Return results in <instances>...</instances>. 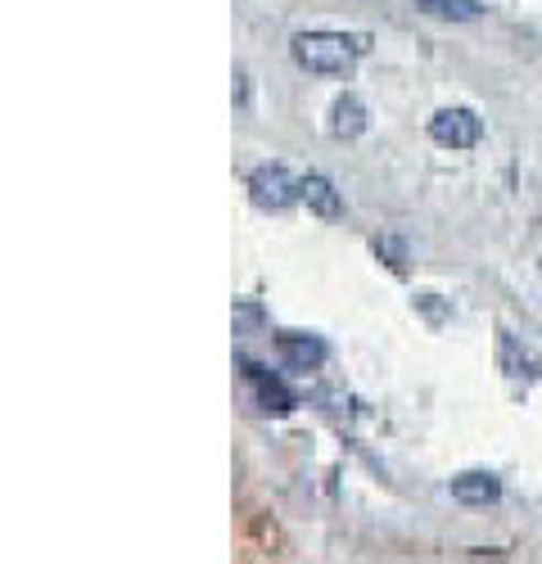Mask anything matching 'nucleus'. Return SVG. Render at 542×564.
<instances>
[{"label": "nucleus", "instance_id": "1", "mask_svg": "<svg viewBox=\"0 0 542 564\" xmlns=\"http://www.w3.org/2000/svg\"><path fill=\"white\" fill-rule=\"evenodd\" d=\"M367 51H371V41L357 36V32H322L316 28V32H299L290 41L294 64L307 73H322V77H348Z\"/></svg>", "mask_w": 542, "mask_h": 564}, {"label": "nucleus", "instance_id": "2", "mask_svg": "<svg viewBox=\"0 0 542 564\" xmlns=\"http://www.w3.org/2000/svg\"><path fill=\"white\" fill-rule=\"evenodd\" d=\"M249 199H253L258 213H285V208L303 204L299 199V176L285 163H262L249 176Z\"/></svg>", "mask_w": 542, "mask_h": 564}, {"label": "nucleus", "instance_id": "3", "mask_svg": "<svg viewBox=\"0 0 542 564\" xmlns=\"http://www.w3.org/2000/svg\"><path fill=\"white\" fill-rule=\"evenodd\" d=\"M430 135L438 140L443 150H470V145H479L484 122H479L475 109H438L430 118Z\"/></svg>", "mask_w": 542, "mask_h": 564}, {"label": "nucleus", "instance_id": "4", "mask_svg": "<svg viewBox=\"0 0 542 564\" xmlns=\"http://www.w3.org/2000/svg\"><path fill=\"white\" fill-rule=\"evenodd\" d=\"M299 199L316 213V217H326V221H335V217H344V199H339V191L322 176V172H307V176H299Z\"/></svg>", "mask_w": 542, "mask_h": 564}, {"label": "nucleus", "instance_id": "5", "mask_svg": "<svg viewBox=\"0 0 542 564\" xmlns=\"http://www.w3.org/2000/svg\"><path fill=\"white\" fill-rule=\"evenodd\" d=\"M452 497L462 506H492L502 497V484H497V475H488V469H466V475L452 479Z\"/></svg>", "mask_w": 542, "mask_h": 564}, {"label": "nucleus", "instance_id": "6", "mask_svg": "<svg viewBox=\"0 0 542 564\" xmlns=\"http://www.w3.org/2000/svg\"><path fill=\"white\" fill-rule=\"evenodd\" d=\"M245 380L253 384V393H258L262 411H290V406H294V393L277 380V375H267L258 361H245Z\"/></svg>", "mask_w": 542, "mask_h": 564}, {"label": "nucleus", "instance_id": "7", "mask_svg": "<svg viewBox=\"0 0 542 564\" xmlns=\"http://www.w3.org/2000/svg\"><path fill=\"white\" fill-rule=\"evenodd\" d=\"M361 131H367V105H361L357 96H339L330 105V135L335 140H357Z\"/></svg>", "mask_w": 542, "mask_h": 564}, {"label": "nucleus", "instance_id": "8", "mask_svg": "<svg viewBox=\"0 0 542 564\" xmlns=\"http://www.w3.org/2000/svg\"><path fill=\"white\" fill-rule=\"evenodd\" d=\"M277 348H281V357L294 361L299 370H307V366H316V361H326V344L316 339V335H281Z\"/></svg>", "mask_w": 542, "mask_h": 564}, {"label": "nucleus", "instance_id": "9", "mask_svg": "<svg viewBox=\"0 0 542 564\" xmlns=\"http://www.w3.org/2000/svg\"><path fill=\"white\" fill-rule=\"evenodd\" d=\"M421 14H434V19H452V23H475L484 19V6L479 0H416Z\"/></svg>", "mask_w": 542, "mask_h": 564}]
</instances>
